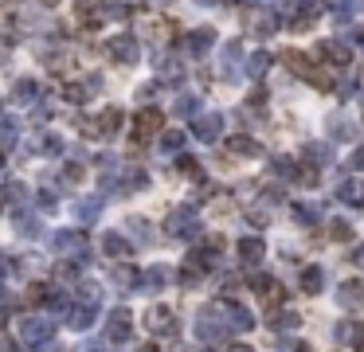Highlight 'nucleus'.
<instances>
[{
  "instance_id": "obj_5",
  "label": "nucleus",
  "mask_w": 364,
  "mask_h": 352,
  "mask_svg": "<svg viewBox=\"0 0 364 352\" xmlns=\"http://www.w3.org/2000/svg\"><path fill=\"white\" fill-rule=\"evenodd\" d=\"M341 305H348V310L364 305V278H356V282H345V286H341Z\"/></svg>"
},
{
  "instance_id": "obj_8",
  "label": "nucleus",
  "mask_w": 364,
  "mask_h": 352,
  "mask_svg": "<svg viewBox=\"0 0 364 352\" xmlns=\"http://www.w3.org/2000/svg\"><path fill=\"white\" fill-rule=\"evenodd\" d=\"M192 134L204 137V141H216V137H220V117H196Z\"/></svg>"
},
{
  "instance_id": "obj_32",
  "label": "nucleus",
  "mask_w": 364,
  "mask_h": 352,
  "mask_svg": "<svg viewBox=\"0 0 364 352\" xmlns=\"http://www.w3.org/2000/svg\"><path fill=\"white\" fill-rule=\"evenodd\" d=\"M353 262H356V266H364V247H360V251H353Z\"/></svg>"
},
{
  "instance_id": "obj_1",
  "label": "nucleus",
  "mask_w": 364,
  "mask_h": 352,
  "mask_svg": "<svg viewBox=\"0 0 364 352\" xmlns=\"http://www.w3.org/2000/svg\"><path fill=\"white\" fill-rule=\"evenodd\" d=\"M145 329H153V333H177V313L169 310V305H153L149 313H145Z\"/></svg>"
},
{
  "instance_id": "obj_17",
  "label": "nucleus",
  "mask_w": 364,
  "mask_h": 352,
  "mask_svg": "<svg viewBox=\"0 0 364 352\" xmlns=\"http://www.w3.org/2000/svg\"><path fill=\"white\" fill-rule=\"evenodd\" d=\"M337 196H341V200H348V204H364V184H341Z\"/></svg>"
},
{
  "instance_id": "obj_18",
  "label": "nucleus",
  "mask_w": 364,
  "mask_h": 352,
  "mask_svg": "<svg viewBox=\"0 0 364 352\" xmlns=\"http://www.w3.org/2000/svg\"><path fill=\"white\" fill-rule=\"evenodd\" d=\"M35 94H40V90H35V83H28V78H24V83H20L16 90H12V98H16V102H32Z\"/></svg>"
},
{
  "instance_id": "obj_25",
  "label": "nucleus",
  "mask_w": 364,
  "mask_h": 352,
  "mask_svg": "<svg viewBox=\"0 0 364 352\" xmlns=\"http://www.w3.org/2000/svg\"><path fill=\"white\" fill-rule=\"evenodd\" d=\"M231 325H239V329H251V313H243V310H231Z\"/></svg>"
},
{
  "instance_id": "obj_12",
  "label": "nucleus",
  "mask_w": 364,
  "mask_h": 352,
  "mask_svg": "<svg viewBox=\"0 0 364 352\" xmlns=\"http://www.w3.org/2000/svg\"><path fill=\"white\" fill-rule=\"evenodd\" d=\"M231 153H235V157H259V141H251V137H231Z\"/></svg>"
},
{
  "instance_id": "obj_26",
  "label": "nucleus",
  "mask_w": 364,
  "mask_h": 352,
  "mask_svg": "<svg viewBox=\"0 0 364 352\" xmlns=\"http://www.w3.org/2000/svg\"><path fill=\"white\" fill-rule=\"evenodd\" d=\"M180 145H184V134H180V129L172 134L169 129V134H165V149H180Z\"/></svg>"
},
{
  "instance_id": "obj_38",
  "label": "nucleus",
  "mask_w": 364,
  "mask_h": 352,
  "mask_svg": "<svg viewBox=\"0 0 364 352\" xmlns=\"http://www.w3.org/2000/svg\"><path fill=\"white\" fill-rule=\"evenodd\" d=\"M0 165H4V153H0Z\"/></svg>"
},
{
  "instance_id": "obj_21",
  "label": "nucleus",
  "mask_w": 364,
  "mask_h": 352,
  "mask_svg": "<svg viewBox=\"0 0 364 352\" xmlns=\"http://www.w3.org/2000/svg\"><path fill=\"white\" fill-rule=\"evenodd\" d=\"M71 325H75V329L94 325V310H75V313H71Z\"/></svg>"
},
{
  "instance_id": "obj_2",
  "label": "nucleus",
  "mask_w": 364,
  "mask_h": 352,
  "mask_svg": "<svg viewBox=\"0 0 364 352\" xmlns=\"http://www.w3.org/2000/svg\"><path fill=\"white\" fill-rule=\"evenodd\" d=\"M161 129H165V114H161V110L145 106L141 114H137V137H153V134H161Z\"/></svg>"
},
{
  "instance_id": "obj_29",
  "label": "nucleus",
  "mask_w": 364,
  "mask_h": 352,
  "mask_svg": "<svg viewBox=\"0 0 364 352\" xmlns=\"http://www.w3.org/2000/svg\"><path fill=\"white\" fill-rule=\"evenodd\" d=\"M153 94H157V83H149V86H141V90H137V98H141V102H145V98H153Z\"/></svg>"
},
{
  "instance_id": "obj_27",
  "label": "nucleus",
  "mask_w": 364,
  "mask_h": 352,
  "mask_svg": "<svg viewBox=\"0 0 364 352\" xmlns=\"http://www.w3.org/2000/svg\"><path fill=\"white\" fill-rule=\"evenodd\" d=\"M102 0H78V12H86V16H98Z\"/></svg>"
},
{
  "instance_id": "obj_23",
  "label": "nucleus",
  "mask_w": 364,
  "mask_h": 352,
  "mask_svg": "<svg viewBox=\"0 0 364 352\" xmlns=\"http://www.w3.org/2000/svg\"><path fill=\"white\" fill-rule=\"evenodd\" d=\"M28 333V341H40L43 333H47V329H43V321H24V325H20Z\"/></svg>"
},
{
  "instance_id": "obj_24",
  "label": "nucleus",
  "mask_w": 364,
  "mask_h": 352,
  "mask_svg": "<svg viewBox=\"0 0 364 352\" xmlns=\"http://www.w3.org/2000/svg\"><path fill=\"white\" fill-rule=\"evenodd\" d=\"M165 282H169V270H165V266H157V270H153V278H149V286H153V290H161Z\"/></svg>"
},
{
  "instance_id": "obj_35",
  "label": "nucleus",
  "mask_w": 364,
  "mask_h": 352,
  "mask_svg": "<svg viewBox=\"0 0 364 352\" xmlns=\"http://www.w3.org/2000/svg\"><path fill=\"white\" fill-rule=\"evenodd\" d=\"M43 4H59V0H43Z\"/></svg>"
},
{
  "instance_id": "obj_11",
  "label": "nucleus",
  "mask_w": 364,
  "mask_h": 352,
  "mask_svg": "<svg viewBox=\"0 0 364 352\" xmlns=\"http://www.w3.org/2000/svg\"><path fill=\"white\" fill-rule=\"evenodd\" d=\"M282 55H286V63H290V71H298V75H314V63H310V59L302 55V51H282Z\"/></svg>"
},
{
  "instance_id": "obj_37",
  "label": "nucleus",
  "mask_w": 364,
  "mask_h": 352,
  "mask_svg": "<svg viewBox=\"0 0 364 352\" xmlns=\"http://www.w3.org/2000/svg\"><path fill=\"white\" fill-rule=\"evenodd\" d=\"M200 4H216V0H200Z\"/></svg>"
},
{
  "instance_id": "obj_14",
  "label": "nucleus",
  "mask_w": 364,
  "mask_h": 352,
  "mask_svg": "<svg viewBox=\"0 0 364 352\" xmlns=\"http://www.w3.org/2000/svg\"><path fill=\"white\" fill-rule=\"evenodd\" d=\"M102 251L126 259V254H129V243H126V239H118V235H106V239H102Z\"/></svg>"
},
{
  "instance_id": "obj_16",
  "label": "nucleus",
  "mask_w": 364,
  "mask_h": 352,
  "mask_svg": "<svg viewBox=\"0 0 364 352\" xmlns=\"http://www.w3.org/2000/svg\"><path fill=\"white\" fill-rule=\"evenodd\" d=\"M98 122H102V134H114V129L122 126V110H118V106H110L106 114L98 117Z\"/></svg>"
},
{
  "instance_id": "obj_31",
  "label": "nucleus",
  "mask_w": 364,
  "mask_h": 352,
  "mask_svg": "<svg viewBox=\"0 0 364 352\" xmlns=\"http://www.w3.org/2000/svg\"><path fill=\"white\" fill-rule=\"evenodd\" d=\"M353 168H364V149H356V153H353Z\"/></svg>"
},
{
  "instance_id": "obj_33",
  "label": "nucleus",
  "mask_w": 364,
  "mask_h": 352,
  "mask_svg": "<svg viewBox=\"0 0 364 352\" xmlns=\"http://www.w3.org/2000/svg\"><path fill=\"white\" fill-rule=\"evenodd\" d=\"M228 352H251V348H247V344H231Z\"/></svg>"
},
{
  "instance_id": "obj_13",
  "label": "nucleus",
  "mask_w": 364,
  "mask_h": 352,
  "mask_svg": "<svg viewBox=\"0 0 364 352\" xmlns=\"http://www.w3.org/2000/svg\"><path fill=\"white\" fill-rule=\"evenodd\" d=\"M302 290L305 293H322V270H317V266H305L302 270Z\"/></svg>"
},
{
  "instance_id": "obj_28",
  "label": "nucleus",
  "mask_w": 364,
  "mask_h": 352,
  "mask_svg": "<svg viewBox=\"0 0 364 352\" xmlns=\"http://www.w3.org/2000/svg\"><path fill=\"white\" fill-rule=\"evenodd\" d=\"M333 235H337V239H353V227H348V223H341V219H337V223H333Z\"/></svg>"
},
{
  "instance_id": "obj_22",
  "label": "nucleus",
  "mask_w": 364,
  "mask_h": 352,
  "mask_svg": "<svg viewBox=\"0 0 364 352\" xmlns=\"http://www.w3.org/2000/svg\"><path fill=\"white\" fill-rule=\"evenodd\" d=\"M24 302H28V305H40V302H47V286H32V290L24 293Z\"/></svg>"
},
{
  "instance_id": "obj_20",
  "label": "nucleus",
  "mask_w": 364,
  "mask_h": 352,
  "mask_svg": "<svg viewBox=\"0 0 364 352\" xmlns=\"http://www.w3.org/2000/svg\"><path fill=\"white\" fill-rule=\"evenodd\" d=\"M137 282H141V278H137V270H134V266H122V270H118V286H126V290H134Z\"/></svg>"
},
{
  "instance_id": "obj_15",
  "label": "nucleus",
  "mask_w": 364,
  "mask_h": 352,
  "mask_svg": "<svg viewBox=\"0 0 364 352\" xmlns=\"http://www.w3.org/2000/svg\"><path fill=\"white\" fill-rule=\"evenodd\" d=\"M90 94H94V83H90V86H78V83H67V86H63V98H67V102H86Z\"/></svg>"
},
{
  "instance_id": "obj_30",
  "label": "nucleus",
  "mask_w": 364,
  "mask_h": 352,
  "mask_svg": "<svg viewBox=\"0 0 364 352\" xmlns=\"http://www.w3.org/2000/svg\"><path fill=\"white\" fill-rule=\"evenodd\" d=\"M83 176V165H67V180H78Z\"/></svg>"
},
{
  "instance_id": "obj_9",
  "label": "nucleus",
  "mask_w": 364,
  "mask_h": 352,
  "mask_svg": "<svg viewBox=\"0 0 364 352\" xmlns=\"http://www.w3.org/2000/svg\"><path fill=\"white\" fill-rule=\"evenodd\" d=\"M263 251H266V247L259 243V239H239V259H243V262H259V259H263Z\"/></svg>"
},
{
  "instance_id": "obj_34",
  "label": "nucleus",
  "mask_w": 364,
  "mask_h": 352,
  "mask_svg": "<svg viewBox=\"0 0 364 352\" xmlns=\"http://www.w3.org/2000/svg\"><path fill=\"white\" fill-rule=\"evenodd\" d=\"M141 352H157V348H153V344H145V348H141Z\"/></svg>"
},
{
  "instance_id": "obj_10",
  "label": "nucleus",
  "mask_w": 364,
  "mask_h": 352,
  "mask_svg": "<svg viewBox=\"0 0 364 352\" xmlns=\"http://www.w3.org/2000/svg\"><path fill=\"white\" fill-rule=\"evenodd\" d=\"M212 40H216V35L208 32V28H200V32L188 35V51H192V55H204V51L212 47Z\"/></svg>"
},
{
  "instance_id": "obj_36",
  "label": "nucleus",
  "mask_w": 364,
  "mask_h": 352,
  "mask_svg": "<svg viewBox=\"0 0 364 352\" xmlns=\"http://www.w3.org/2000/svg\"><path fill=\"white\" fill-rule=\"evenodd\" d=\"M0 325H4V310H0Z\"/></svg>"
},
{
  "instance_id": "obj_19",
  "label": "nucleus",
  "mask_w": 364,
  "mask_h": 352,
  "mask_svg": "<svg viewBox=\"0 0 364 352\" xmlns=\"http://www.w3.org/2000/svg\"><path fill=\"white\" fill-rule=\"evenodd\" d=\"M266 67H271V55H266V51H259V55H254L251 63H247V71H251V75H263Z\"/></svg>"
},
{
  "instance_id": "obj_7",
  "label": "nucleus",
  "mask_w": 364,
  "mask_h": 352,
  "mask_svg": "<svg viewBox=\"0 0 364 352\" xmlns=\"http://www.w3.org/2000/svg\"><path fill=\"white\" fill-rule=\"evenodd\" d=\"M110 341H129V310L110 313Z\"/></svg>"
},
{
  "instance_id": "obj_4",
  "label": "nucleus",
  "mask_w": 364,
  "mask_h": 352,
  "mask_svg": "<svg viewBox=\"0 0 364 352\" xmlns=\"http://www.w3.org/2000/svg\"><path fill=\"white\" fill-rule=\"evenodd\" d=\"M110 55L118 59V63H134V59H137L134 35H118V40H110Z\"/></svg>"
},
{
  "instance_id": "obj_6",
  "label": "nucleus",
  "mask_w": 364,
  "mask_h": 352,
  "mask_svg": "<svg viewBox=\"0 0 364 352\" xmlns=\"http://www.w3.org/2000/svg\"><path fill=\"white\" fill-rule=\"evenodd\" d=\"M169 231H172V235H196V211L184 208L180 216H172V219H169Z\"/></svg>"
},
{
  "instance_id": "obj_3",
  "label": "nucleus",
  "mask_w": 364,
  "mask_h": 352,
  "mask_svg": "<svg viewBox=\"0 0 364 352\" xmlns=\"http://www.w3.org/2000/svg\"><path fill=\"white\" fill-rule=\"evenodd\" d=\"M317 59H325V63H333V67H345V63H348V51H345V43L325 40V43H317Z\"/></svg>"
}]
</instances>
